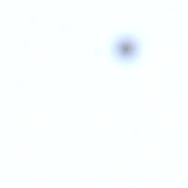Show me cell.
<instances>
[{
  "label": "cell",
  "mask_w": 188,
  "mask_h": 188,
  "mask_svg": "<svg viewBox=\"0 0 188 188\" xmlns=\"http://www.w3.org/2000/svg\"><path fill=\"white\" fill-rule=\"evenodd\" d=\"M113 50L117 58L124 61H128L136 56L138 52V45L133 38L122 37L115 41Z\"/></svg>",
  "instance_id": "6da1fadb"
}]
</instances>
